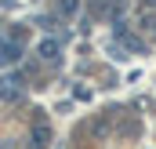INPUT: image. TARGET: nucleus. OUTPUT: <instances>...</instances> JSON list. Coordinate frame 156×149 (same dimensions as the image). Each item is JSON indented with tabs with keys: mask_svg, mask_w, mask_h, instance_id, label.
Masks as SVG:
<instances>
[{
	"mask_svg": "<svg viewBox=\"0 0 156 149\" xmlns=\"http://www.w3.org/2000/svg\"><path fill=\"white\" fill-rule=\"evenodd\" d=\"M18 55H22V47L18 44H0V66H7V62H18Z\"/></svg>",
	"mask_w": 156,
	"mask_h": 149,
	"instance_id": "f257e3e1",
	"label": "nucleus"
},
{
	"mask_svg": "<svg viewBox=\"0 0 156 149\" xmlns=\"http://www.w3.org/2000/svg\"><path fill=\"white\" fill-rule=\"evenodd\" d=\"M76 7H80V0H62L58 4V15H76Z\"/></svg>",
	"mask_w": 156,
	"mask_h": 149,
	"instance_id": "20e7f679",
	"label": "nucleus"
},
{
	"mask_svg": "<svg viewBox=\"0 0 156 149\" xmlns=\"http://www.w3.org/2000/svg\"><path fill=\"white\" fill-rule=\"evenodd\" d=\"M149 4H156V0H149Z\"/></svg>",
	"mask_w": 156,
	"mask_h": 149,
	"instance_id": "39448f33",
	"label": "nucleus"
},
{
	"mask_svg": "<svg viewBox=\"0 0 156 149\" xmlns=\"http://www.w3.org/2000/svg\"><path fill=\"white\" fill-rule=\"evenodd\" d=\"M47 138H51V131H47V127L40 124L37 131H33V142H37V149H44V146H47Z\"/></svg>",
	"mask_w": 156,
	"mask_h": 149,
	"instance_id": "7ed1b4c3",
	"label": "nucleus"
},
{
	"mask_svg": "<svg viewBox=\"0 0 156 149\" xmlns=\"http://www.w3.org/2000/svg\"><path fill=\"white\" fill-rule=\"evenodd\" d=\"M40 58H58V40L55 37H47V40H40Z\"/></svg>",
	"mask_w": 156,
	"mask_h": 149,
	"instance_id": "f03ea898",
	"label": "nucleus"
}]
</instances>
